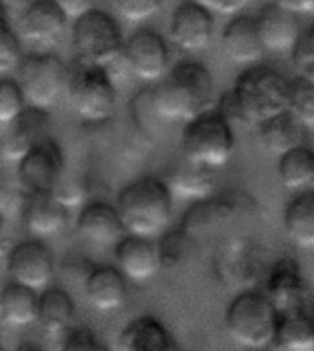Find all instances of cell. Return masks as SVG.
<instances>
[{
    "mask_svg": "<svg viewBox=\"0 0 314 351\" xmlns=\"http://www.w3.org/2000/svg\"><path fill=\"white\" fill-rule=\"evenodd\" d=\"M291 81L269 66H252L223 94L219 112L237 125L259 127L272 116L289 109Z\"/></svg>",
    "mask_w": 314,
    "mask_h": 351,
    "instance_id": "obj_1",
    "label": "cell"
},
{
    "mask_svg": "<svg viewBox=\"0 0 314 351\" xmlns=\"http://www.w3.org/2000/svg\"><path fill=\"white\" fill-rule=\"evenodd\" d=\"M116 208L129 234L153 237L171 221L173 191L167 180L147 175L118 193Z\"/></svg>",
    "mask_w": 314,
    "mask_h": 351,
    "instance_id": "obj_2",
    "label": "cell"
},
{
    "mask_svg": "<svg viewBox=\"0 0 314 351\" xmlns=\"http://www.w3.org/2000/svg\"><path fill=\"white\" fill-rule=\"evenodd\" d=\"M212 99V74L195 61L177 64L154 88V101L166 120H193L210 109Z\"/></svg>",
    "mask_w": 314,
    "mask_h": 351,
    "instance_id": "obj_3",
    "label": "cell"
},
{
    "mask_svg": "<svg viewBox=\"0 0 314 351\" xmlns=\"http://www.w3.org/2000/svg\"><path fill=\"white\" fill-rule=\"evenodd\" d=\"M278 317L280 313L265 291L246 289L230 302L224 326L234 342L261 350L274 342Z\"/></svg>",
    "mask_w": 314,
    "mask_h": 351,
    "instance_id": "obj_4",
    "label": "cell"
},
{
    "mask_svg": "<svg viewBox=\"0 0 314 351\" xmlns=\"http://www.w3.org/2000/svg\"><path fill=\"white\" fill-rule=\"evenodd\" d=\"M72 45L75 59L112 70L125 61V40L120 24L103 10H90L74 21Z\"/></svg>",
    "mask_w": 314,
    "mask_h": 351,
    "instance_id": "obj_5",
    "label": "cell"
},
{
    "mask_svg": "<svg viewBox=\"0 0 314 351\" xmlns=\"http://www.w3.org/2000/svg\"><path fill=\"white\" fill-rule=\"evenodd\" d=\"M70 105L88 123H105L116 110V85L107 69L75 59L69 72Z\"/></svg>",
    "mask_w": 314,
    "mask_h": 351,
    "instance_id": "obj_6",
    "label": "cell"
},
{
    "mask_svg": "<svg viewBox=\"0 0 314 351\" xmlns=\"http://www.w3.org/2000/svg\"><path fill=\"white\" fill-rule=\"evenodd\" d=\"M235 149L232 123L219 110H206L186 123L182 131V155L189 160L219 169L228 164Z\"/></svg>",
    "mask_w": 314,
    "mask_h": 351,
    "instance_id": "obj_7",
    "label": "cell"
},
{
    "mask_svg": "<svg viewBox=\"0 0 314 351\" xmlns=\"http://www.w3.org/2000/svg\"><path fill=\"white\" fill-rule=\"evenodd\" d=\"M19 83L28 105L48 109L67 88L69 72L53 53H32L19 64Z\"/></svg>",
    "mask_w": 314,
    "mask_h": 351,
    "instance_id": "obj_8",
    "label": "cell"
},
{
    "mask_svg": "<svg viewBox=\"0 0 314 351\" xmlns=\"http://www.w3.org/2000/svg\"><path fill=\"white\" fill-rule=\"evenodd\" d=\"M50 136V112L28 105L19 116L2 125V155L10 162H21L35 145Z\"/></svg>",
    "mask_w": 314,
    "mask_h": 351,
    "instance_id": "obj_9",
    "label": "cell"
},
{
    "mask_svg": "<svg viewBox=\"0 0 314 351\" xmlns=\"http://www.w3.org/2000/svg\"><path fill=\"white\" fill-rule=\"evenodd\" d=\"M6 269L12 282L32 289H46L53 278V254L43 241L29 239L13 245L6 254Z\"/></svg>",
    "mask_w": 314,
    "mask_h": 351,
    "instance_id": "obj_10",
    "label": "cell"
},
{
    "mask_svg": "<svg viewBox=\"0 0 314 351\" xmlns=\"http://www.w3.org/2000/svg\"><path fill=\"white\" fill-rule=\"evenodd\" d=\"M125 59L131 74L143 81H158L166 75L169 47L164 35L153 28H140L125 40Z\"/></svg>",
    "mask_w": 314,
    "mask_h": 351,
    "instance_id": "obj_11",
    "label": "cell"
},
{
    "mask_svg": "<svg viewBox=\"0 0 314 351\" xmlns=\"http://www.w3.org/2000/svg\"><path fill=\"white\" fill-rule=\"evenodd\" d=\"M64 169H67V160L63 151L56 140L48 136L19 162L17 177L29 193L51 191Z\"/></svg>",
    "mask_w": 314,
    "mask_h": 351,
    "instance_id": "obj_12",
    "label": "cell"
},
{
    "mask_svg": "<svg viewBox=\"0 0 314 351\" xmlns=\"http://www.w3.org/2000/svg\"><path fill=\"white\" fill-rule=\"evenodd\" d=\"M213 21L212 10L193 0H186L173 12L169 23V37L173 45L184 52H200L212 45Z\"/></svg>",
    "mask_w": 314,
    "mask_h": 351,
    "instance_id": "obj_13",
    "label": "cell"
},
{
    "mask_svg": "<svg viewBox=\"0 0 314 351\" xmlns=\"http://www.w3.org/2000/svg\"><path fill=\"white\" fill-rule=\"evenodd\" d=\"M69 15L53 0H34L19 17L17 29L35 47H53L67 29Z\"/></svg>",
    "mask_w": 314,
    "mask_h": 351,
    "instance_id": "obj_14",
    "label": "cell"
},
{
    "mask_svg": "<svg viewBox=\"0 0 314 351\" xmlns=\"http://www.w3.org/2000/svg\"><path fill=\"white\" fill-rule=\"evenodd\" d=\"M272 346L281 351H314V294L311 291L280 313Z\"/></svg>",
    "mask_w": 314,
    "mask_h": 351,
    "instance_id": "obj_15",
    "label": "cell"
},
{
    "mask_svg": "<svg viewBox=\"0 0 314 351\" xmlns=\"http://www.w3.org/2000/svg\"><path fill=\"white\" fill-rule=\"evenodd\" d=\"M114 256L121 272L132 282H145L162 267L158 245L143 236L121 237L114 245Z\"/></svg>",
    "mask_w": 314,
    "mask_h": 351,
    "instance_id": "obj_16",
    "label": "cell"
},
{
    "mask_svg": "<svg viewBox=\"0 0 314 351\" xmlns=\"http://www.w3.org/2000/svg\"><path fill=\"white\" fill-rule=\"evenodd\" d=\"M298 13L270 2L256 17L257 29L261 40L270 52H292L302 35V26L296 17Z\"/></svg>",
    "mask_w": 314,
    "mask_h": 351,
    "instance_id": "obj_17",
    "label": "cell"
},
{
    "mask_svg": "<svg viewBox=\"0 0 314 351\" xmlns=\"http://www.w3.org/2000/svg\"><path fill=\"white\" fill-rule=\"evenodd\" d=\"M75 230L85 241L99 247L116 245L123 237V232H127L118 208L110 206L107 202L86 204L77 215Z\"/></svg>",
    "mask_w": 314,
    "mask_h": 351,
    "instance_id": "obj_18",
    "label": "cell"
},
{
    "mask_svg": "<svg viewBox=\"0 0 314 351\" xmlns=\"http://www.w3.org/2000/svg\"><path fill=\"white\" fill-rule=\"evenodd\" d=\"M263 291L272 300L278 313L285 311L300 302L309 293V287L305 285L296 259L280 258L274 261L265 278Z\"/></svg>",
    "mask_w": 314,
    "mask_h": 351,
    "instance_id": "obj_19",
    "label": "cell"
},
{
    "mask_svg": "<svg viewBox=\"0 0 314 351\" xmlns=\"http://www.w3.org/2000/svg\"><path fill=\"white\" fill-rule=\"evenodd\" d=\"M221 45L235 64H254L263 58L265 45L257 29L256 19L234 17L223 29Z\"/></svg>",
    "mask_w": 314,
    "mask_h": 351,
    "instance_id": "obj_20",
    "label": "cell"
},
{
    "mask_svg": "<svg viewBox=\"0 0 314 351\" xmlns=\"http://www.w3.org/2000/svg\"><path fill=\"white\" fill-rule=\"evenodd\" d=\"M121 351H175L178 344L173 333L151 315L134 318L118 337Z\"/></svg>",
    "mask_w": 314,
    "mask_h": 351,
    "instance_id": "obj_21",
    "label": "cell"
},
{
    "mask_svg": "<svg viewBox=\"0 0 314 351\" xmlns=\"http://www.w3.org/2000/svg\"><path fill=\"white\" fill-rule=\"evenodd\" d=\"M85 294L97 311H114L125 302L127 276L120 267H94L85 278Z\"/></svg>",
    "mask_w": 314,
    "mask_h": 351,
    "instance_id": "obj_22",
    "label": "cell"
},
{
    "mask_svg": "<svg viewBox=\"0 0 314 351\" xmlns=\"http://www.w3.org/2000/svg\"><path fill=\"white\" fill-rule=\"evenodd\" d=\"M167 184L171 188L173 195L202 201V199H208L210 193L215 190L217 179H215L213 167L189 160L188 156L182 155V158L169 171Z\"/></svg>",
    "mask_w": 314,
    "mask_h": 351,
    "instance_id": "obj_23",
    "label": "cell"
},
{
    "mask_svg": "<svg viewBox=\"0 0 314 351\" xmlns=\"http://www.w3.org/2000/svg\"><path fill=\"white\" fill-rule=\"evenodd\" d=\"M23 217L32 234L51 236L64 226L69 219V208L58 201L51 191H37L29 193Z\"/></svg>",
    "mask_w": 314,
    "mask_h": 351,
    "instance_id": "obj_24",
    "label": "cell"
},
{
    "mask_svg": "<svg viewBox=\"0 0 314 351\" xmlns=\"http://www.w3.org/2000/svg\"><path fill=\"white\" fill-rule=\"evenodd\" d=\"M257 129H259V140L265 149L276 156L285 155L298 145H303L305 131H307V127L289 109L263 121Z\"/></svg>",
    "mask_w": 314,
    "mask_h": 351,
    "instance_id": "obj_25",
    "label": "cell"
},
{
    "mask_svg": "<svg viewBox=\"0 0 314 351\" xmlns=\"http://www.w3.org/2000/svg\"><path fill=\"white\" fill-rule=\"evenodd\" d=\"M217 269L226 283L250 282L256 276V248L245 237H230L217 252Z\"/></svg>",
    "mask_w": 314,
    "mask_h": 351,
    "instance_id": "obj_26",
    "label": "cell"
},
{
    "mask_svg": "<svg viewBox=\"0 0 314 351\" xmlns=\"http://www.w3.org/2000/svg\"><path fill=\"white\" fill-rule=\"evenodd\" d=\"M40 294L23 283L12 282L4 287L0 296V317L2 322L12 328H24L37 322Z\"/></svg>",
    "mask_w": 314,
    "mask_h": 351,
    "instance_id": "obj_27",
    "label": "cell"
},
{
    "mask_svg": "<svg viewBox=\"0 0 314 351\" xmlns=\"http://www.w3.org/2000/svg\"><path fill=\"white\" fill-rule=\"evenodd\" d=\"M74 300L63 289H46L40 294L37 322L48 335H61L69 331L74 320Z\"/></svg>",
    "mask_w": 314,
    "mask_h": 351,
    "instance_id": "obj_28",
    "label": "cell"
},
{
    "mask_svg": "<svg viewBox=\"0 0 314 351\" xmlns=\"http://www.w3.org/2000/svg\"><path fill=\"white\" fill-rule=\"evenodd\" d=\"M287 236L305 248H314V191L294 197L283 215Z\"/></svg>",
    "mask_w": 314,
    "mask_h": 351,
    "instance_id": "obj_29",
    "label": "cell"
},
{
    "mask_svg": "<svg viewBox=\"0 0 314 351\" xmlns=\"http://www.w3.org/2000/svg\"><path fill=\"white\" fill-rule=\"evenodd\" d=\"M278 177L281 186H285L287 190H300L305 186H313L314 151L305 145H298L285 155H281L278 162Z\"/></svg>",
    "mask_w": 314,
    "mask_h": 351,
    "instance_id": "obj_30",
    "label": "cell"
},
{
    "mask_svg": "<svg viewBox=\"0 0 314 351\" xmlns=\"http://www.w3.org/2000/svg\"><path fill=\"white\" fill-rule=\"evenodd\" d=\"M131 120L134 123V131L138 136H142L145 142H153L158 134L162 120H166L160 114V110L154 101V88H143L131 99Z\"/></svg>",
    "mask_w": 314,
    "mask_h": 351,
    "instance_id": "obj_31",
    "label": "cell"
},
{
    "mask_svg": "<svg viewBox=\"0 0 314 351\" xmlns=\"http://www.w3.org/2000/svg\"><path fill=\"white\" fill-rule=\"evenodd\" d=\"M193 247V237L189 236L182 226L178 230L166 232L158 241V254H160L162 267L167 269V271L180 267L188 259Z\"/></svg>",
    "mask_w": 314,
    "mask_h": 351,
    "instance_id": "obj_32",
    "label": "cell"
},
{
    "mask_svg": "<svg viewBox=\"0 0 314 351\" xmlns=\"http://www.w3.org/2000/svg\"><path fill=\"white\" fill-rule=\"evenodd\" d=\"M289 110L307 129H314V81L298 75L291 81Z\"/></svg>",
    "mask_w": 314,
    "mask_h": 351,
    "instance_id": "obj_33",
    "label": "cell"
},
{
    "mask_svg": "<svg viewBox=\"0 0 314 351\" xmlns=\"http://www.w3.org/2000/svg\"><path fill=\"white\" fill-rule=\"evenodd\" d=\"M88 191H90V182L86 179L85 173L72 171L67 166V169L61 175V179L58 180V184L53 186L51 193L70 210V208L83 204V201L88 197Z\"/></svg>",
    "mask_w": 314,
    "mask_h": 351,
    "instance_id": "obj_34",
    "label": "cell"
},
{
    "mask_svg": "<svg viewBox=\"0 0 314 351\" xmlns=\"http://www.w3.org/2000/svg\"><path fill=\"white\" fill-rule=\"evenodd\" d=\"M21 83L15 80L0 81V123L6 125L28 107Z\"/></svg>",
    "mask_w": 314,
    "mask_h": 351,
    "instance_id": "obj_35",
    "label": "cell"
},
{
    "mask_svg": "<svg viewBox=\"0 0 314 351\" xmlns=\"http://www.w3.org/2000/svg\"><path fill=\"white\" fill-rule=\"evenodd\" d=\"M23 59L17 32L8 23V17H4L0 26V72L8 74L10 70L19 69Z\"/></svg>",
    "mask_w": 314,
    "mask_h": 351,
    "instance_id": "obj_36",
    "label": "cell"
},
{
    "mask_svg": "<svg viewBox=\"0 0 314 351\" xmlns=\"http://www.w3.org/2000/svg\"><path fill=\"white\" fill-rule=\"evenodd\" d=\"M291 53L296 74L314 81V24L311 28L303 29Z\"/></svg>",
    "mask_w": 314,
    "mask_h": 351,
    "instance_id": "obj_37",
    "label": "cell"
},
{
    "mask_svg": "<svg viewBox=\"0 0 314 351\" xmlns=\"http://www.w3.org/2000/svg\"><path fill=\"white\" fill-rule=\"evenodd\" d=\"M29 191L21 184V180L15 175V182H4L2 193H0V206L4 217H17L23 215L26 202H28Z\"/></svg>",
    "mask_w": 314,
    "mask_h": 351,
    "instance_id": "obj_38",
    "label": "cell"
},
{
    "mask_svg": "<svg viewBox=\"0 0 314 351\" xmlns=\"http://www.w3.org/2000/svg\"><path fill=\"white\" fill-rule=\"evenodd\" d=\"M116 12L129 23H142L160 12L162 0H114Z\"/></svg>",
    "mask_w": 314,
    "mask_h": 351,
    "instance_id": "obj_39",
    "label": "cell"
},
{
    "mask_svg": "<svg viewBox=\"0 0 314 351\" xmlns=\"http://www.w3.org/2000/svg\"><path fill=\"white\" fill-rule=\"evenodd\" d=\"M64 351H103L107 346L103 344L90 328H72L67 331L63 340Z\"/></svg>",
    "mask_w": 314,
    "mask_h": 351,
    "instance_id": "obj_40",
    "label": "cell"
},
{
    "mask_svg": "<svg viewBox=\"0 0 314 351\" xmlns=\"http://www.w3.org/2000/svg\"><path fill=\"white\" fill-rule=\"evenodd\" d=\"M53 2L69 15V19H74V21L94 10L97 4V0H53Z\"/></svg>",
    "mask_w": 314,
    "mask_h": 351,
    "instance_id": "obj_41",
    "label": "cell"
},
{
    "mask_svg": "<svg viewBox=\"0 0 314 351\" xmlns=\"http://www.w3.org/2000/svg\"><path fill=\"white\" fill-rule=\"evenodd\" d=\"M193 2H199L202 6L210 8L212 12L237 13L239 10H243L250 0H193Z\"/></svg>",
    "mask_w": 314,
    "mask_h": 351,
    "instance_id": "obj_42",
    "label": "cell"
},
{
    "mask_svg": "<svg viewBox=\"0 0 314 351\" xmlns=\"http://www.w3.org/2000/svg\"><path fill=\"white\" fill-rule=\"evenodd\" d=\"M278 6L285 8L289 12L294 13H313L314 0H272Z\"/></svg>",
    "mask_w": 314,
    "mask_h": 351,
    "instance_id": "obj_43",
    "label": "cell"
},
{
    "mask_svg": "<svg viewBox=\"0 0 314 351\" xmlns=\"http://www.w3.org/2000/svg\"><path fill=\"white\" fill-rule=\"evenodd\" d=\"M313 186H314V180H313Z\"/></svg>",
    "mask_w": 314,
    "mask_h": 351,
    "instance_id": "obj_44",
    "label": "cell"
}]
</instances>
